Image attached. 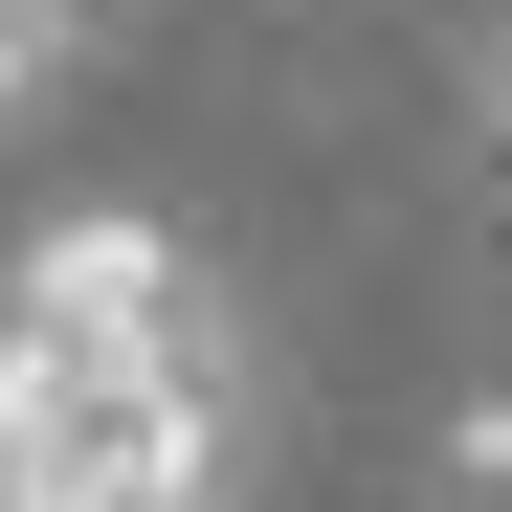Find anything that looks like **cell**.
Here are the masks:
<instances>
[{
  "label": "cell",
  "instance_id": "1",
  "mask_svg": "<svg viewBox=\"0 0 512 512\" xmlns=\"http://www.w3.org/2000/svg\"><path fill=\"white\" fill-rule=\"evenodd\" d=\"M245 334L156 201H67L0 268V512H223Z\"/></svg>",
  "mask_w": 512,
  "mask_h": 512
},
{
  "label": "cell",
  "instance_id": "2",
  "mask_svg": "<svg viewBox=\"0 0 512 512\" xmlns=\"http://www.w3.org/2000/svg\"><path fill=\"white\" fill-rule=\"evenodd\" d=\"M112 23H134V0H0V134H23V112L67 90V67L112 45Z\"/></svg>",
  "mask_w": 512,
  "mask_h": 512
},
{
  "label": "cell",
  "instance_id": "3",
  "mask_svg": "<svg viewBox=\"0 0 512 512\" xmlns=\"http://www.w3.org/2000/svg\"><path fill=\"white\" fill-rule=\"evenodd\" d=\"M446 468H468V490L512 512V401H468V446H446Z\"/></svg>",
  "mask_w": 512,
  "mask_h": 512
}]
</instances>
